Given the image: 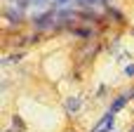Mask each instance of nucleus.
I'll use <instances>...</instances> for the list:
<instances>
[{"label": "nucleus", "mask_w": 134, "mask_h": 132, "mask_svg": "<svg viewBox=\"0 0 134 132\" xmlns=\"http://www.w3.org/2000/svg\"><path fill=\"white\" fill-rule=\"evenodd\" d=\"M5 14H7V19H9L12 24H21V12H12V9H7Z\"/></svg>", "instance_id": "nucleus-7"}, {"label": "nucleus", "mask_w": 134, "mask_h": 132, "mask_svg": "<svg viewBox=\"0 0 134 132\" xmlns=\"http://www.w3.org/2000/svg\"><path fill=\"white\" fill-rule=\"evenodd\" d=\"M33 24H35L38 28H49V26H54V24H57V14H54V9H52V12H45V14L33 17Z\"/></svg>", "instance_id": "nucleus-1"}, {"label": "nucleus", "mask_w": 134, "mask_h": 132, "mask_svg": "<svg viewBox=\"0 0 134 132\" xmlns=\"http://www.w3.org/2000/svg\"><path fill=\"white\" fill-rule=\"evenodd\" d=\"M80 17H82V19H85V21H99V17H97V14H94V12H82V14H80Z\"/></svg>", "instance_id": "nucleus-9"}, {"label": "nucleus", "mask_w": 134, "mask_h": 132, "mask_svg": "<svg viewBox=\"0 0 134 132\" xmlns=\"http://www.w3.org/2000/svg\"><path fill=\"white\" fill-rule=\"evenodd\" d=\"M73 35H78V38L87 40V38H92V35H94V31H92V28H73Z\"/></svg>", "instance_id": "nucleus-4"}, {"label": "nucleus", "mask_w": 134, "mask_h": 132, "mask_svg": "<svg viewBox=\"0 0 134 132\" xmlns=\"http://www.w3.org/2000/svg\"><path fill=\"white\" fill-rule=\"evenodd\" d=\"M108 14L113 17V21H118V24H125V17H122V12H120V9H115V7H108Z\"/></svg>", "instance_id": "nucleus-5"}, {"label": "nucleus", "mask_w": 134, "mask_h": 132, "mask_svg": "<svg viewBox=\"0 0 134 132\" xmlns=\"http://www.w3.org/2000/svg\"><path fill=\"white\" fill-rule=\"evenodd\" d=\"M78 109H80V99H68L66 102V111L68 113H75Z\"/></svg>", "instance_id": "nucleus-6"}, {"label": "nucleus", "mask_w": 134, "mask_h": 132, "mask_svg": "<svg viewBox=\"0 0 134 132\" xmlns=\"http://www.w3.org/2000/svg\"><path fill=\"white\" fill-rule=\"evenodd\" d=\"M125 76H127V78H132V76H134V64H132V66H127V68H125Z\"/></svg>", "instance_id": "nucleus-11"}, {"label": "nucleus", "mask_w": 134, "mask_h": 132, "mask_svg": "<svg viewBox=\"0 0 134 132\" xmlns=\"http://www.w3.org/2000/svg\"><path fill=\"white\" fill-rule=\"evenodd\" d=\"M12 123H14V128H16V132H24V130H26V125H24V120H21L19 116H14V118H12Z\"/></svg>", "instance_id": "nucleus-8"}, {"label": "nucleus", "mask_w": 134, "mask_h": 132, "mask_svg": "<svg viewBox=\"0 0 134 132\" xmlns=\"http://www.w3.org/2000/svg\"><path fill=\"white\" fill-rule=\"evenodd\" d=\"M92 132H113V113L106 111V116L97 123V128H94Z\"/></svg>", "instance_id": "nucleus-3"}, {"label": "nucleus", "mask_w": 134, "mask_h": 132, "mask_svg": "<svg viewBox=\"0 0 134 132\" xmlns=\"http://www.w3.org/2000/svg\"><path fill=\"white\" fill-rule=\"evenodd\" d=\"M21 57H24V54H21V52H16V54H12L7 61H21Z\"/></svg>", "instance_id": "nucleus-10"}, {"label": "nucleus", "mask_w": 134, "mask_h": 132, "mask_svg": "<svg viewBox=\"0 0 134 132\" xmlns=\"http://www.w3.org/2000/svg\"><path fill=\"white\" fill-rule=\"evenodd\" d=\"M7 132H12V130H7Z\"/></svg>", "instance_id": "nucleus-12"}, {"label": "nucleus", "mask_w": 134, "mask_h": 132, "mask_svg": "<svg viewBox=\"0 0 134 132\" xmlns=\"http://www.w3.org/2000/svg\"><path fill=\"white\" fill-rule=\"evenodd\" d=\"M134 97V90H130V92H125V94H120V97H115V99H113V104H111V109H108V111H111V113H113V116H115V113H120V111H122V109H125V106H127V102H130V99H132Z\"/></svg>", "instance_id": "nucleus-2"}]
</instances>
